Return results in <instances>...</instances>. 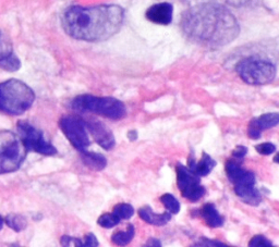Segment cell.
<instances>
[{"label": "cell", "instance_id": "6da1fadb", "mask_svg": "<svg viewBox=\"0 0 279 247\" xmlns=\"http://www.w3.org/2000/svg\"><path fill=\"white\" fill-rule=\"evenodd\" d=\"M181 29L191 41L207 48H221L237 39L240 25L229 10L218 3H201L182 14Z\"/></svg>", "mask_w": 279, "mask_h": 247}, {"label": "cell", "instance_id": "5b68a950", "mask_svg": "<svg viewBox=\"0 0 279 247\" xmlns=\"http://www.w3.org/2000/svg\"><path fill=\"white\" fill-rule=\"evenodd\" d=\"M28 149L11 131H0V174L17 171L23 164Z\"/></svg>", "mask_w": 279, "mask_h": 247}, {"label": "cell", "instance_id": "3957f363", "mask_svg": "<svg viewBox=\"0 0 279 247\" xmlns=\"http://www.w3.org/2000/svg\"><path fill=\"white\" fill-rule=\"evenodd\" d=\"M34 101V90L22 81L11 79L0 83V112L10 116L23 115Z\"/></svg>", "mask_w": 279, "mask_h": 247}, {"label": "cell", "instance_id": "ffe728a7", "mask_svg": "<svg viewBox=\"0 0 279 247\" xmlns=\"http://www.w3.org/2000/svg\"><path fill=\"white\" fill-rule=\"evenodd\" d=\"M134 234H136V229H134L132 224H129L128 229L126 231H119V232H116L114 235H112L111 241L112 243L116 245L125 246L133 240Z\"/></svg>", "mask_w": 279, "mask_h": 247}, {"label": "cell", "instance_id": "44dd1931", "mask_svg": "<svg viewBox=\"0 0 279 247\" xmlns=\"http://www.w3.org/2000/svg\"><path fill=\"white\" fill-rule=\"evenodd\" d=\"M4 222L15 232H21V231H23L28 227V221H26L25 217L21 216V214H8L6 219H4Z\"/></svg>", "mask_w": 279, "mask_h": 247}, {"label": "cell", "instance_id": "ac0fdd59", "mask_svg": "<svg viewBox=\"0 0 279 247\" xmlns=\"http://www.w3.org/2000/svg\"><path fill=\"white\" fill-rule=\"evenodd\" d=\"M235 195H237L243 203L251 206H257L262 201V196L259 190L255 189L254 185H243L233 186Z\"/></svg>", "mask_w": 279, "mask_h": 247}, {"label": "cell", "instance_id": "83f0119b", "mask_svg": "<svg viewBox=\"0 0 279 247\" xmlns=\"http://www.w3.org/2000/svg\"><path fill=\"white\" fill-rule=\"evenodd\" d=\"M98 246V241L93 233H89L81 239V247H95Z\"/></svg>", "mask_w": 279, "mask_h": 247}, {"label": "cell", "instance_id": "e0dca14e", "mask_svg": "<svg viewBox=\"0 0 279 247\" xmlns=\"http://www.w3.org/2000/svg\"><path fill=\"white\" fill-rule=\"evenodd\" d=\"M200 216L204 219V221L211 228H219L224 224V218L218 212L215 205L212 203L204 204L202 208L198 210Z\"/></svg>", "mask_w": 279, "mask_h": 247}, {"label": "cell", "instance_id": "ba28073f", "mask_svg": "<svg viewBox=\"0 0 279 247\" xmlns=\"http://www.w3.org/2000/svg\"><path fill=\"white\" fill-rule=\"evenodd\" d=\"M59 126H60V130L68 138V141L79 152L87 150V148L90 146L91 142L87 123L82 118H79L77 116L62 117L60 121H59Z\"/></svg>", "mask_w": 279, "mask_h": 247}, {"label": "cell", "instance_id": "4dcf8cb0", "mask_svg": "<svg viewBox=\"0 0 279 247\" xmlns=\"http://www.w3.org/2000/svg\"><path fill=\"white\" fill-rule=\"evenodd\" d=\"M144 246H146V247H160L162 246V243H160V242L157 240V239H153V238H151V239H148L147 240V242L145 244H144Z\"/></svg>", "mask_w": 279, "mask_h": 247}, {"label": "cell", "instance_id": "7a4b0ae2", "mask_svg": "<svg viewBox=\"0 0 279 247\" xmlns=\"http://www.w3.org/2000/svg\"><path fill=\"white\" fill-rule=\"evenodd\" d=\"M125 10L117 4H100L94 7L73 6L61 15L64 32L74 40L103 41L120 31Z\"/></svg>", "mask_w": 279, "mask_h": 247}, {"label": "cell", "instance_id": "7c38bea8", "mask_svg": "<svg viewBox=\"0 0 279 247\" xmlns=\"http://www.w3.org/2000/svg\"><path fill=\"white\" fill-rule=\"evenodd\" d=\"M20 68L21 61L13 53L11 42L0 31V69L8 72H15Z\"/></svg>", "mask_w": 279, "mask_h": 247}, {"label": "cell", "instance_id": "d6986e66", "mask_svg": "<svg viewBox=\"0 0 279 247\" xmlns=\"http://www.w3.org/2000/svg\"><path fill=\"white\" fill-rule=\"evenodd\" d=\"M80 153H81V159L83 164L90 169L94 171H101L106 168L107 159L103 155L87 152V150H83V152Z\"/></svg>", "mask_w": 279, "mask_h": 247}, {"label": "cell", "instance_id": "52a82bcc", "mask_svg": "<svg viewBox=\"0 0 279 247\" xmlns=\"http://www.w3.org/2000/svg\"><path fill=\"white\" fill-rule=\"evenodd\" d=\"M18 134L28 152H34L44 156H53L57 149L52 144L47 142L44 134L28 121H19L17 123Z\"/></svg>", "mask_w": 279, "mask_h": 247}, {"label": "cell", "instance_id": "f546056e", "mask_svg": "<svg viewBox=\"0 0 279 247\" xmlns=\"http://www.w3.org/2000/svg\"><path fill=\"white\" fill-rule=\"evenodd\" d=\"M246 153H248V148H246L245 146H242V145H239V146H237L233 149L232 156L235 159H242L246 155Z\"/></svg>", "mask_w": 279, "mask_h": 247}, {"label": "cell", "instance_id": "5bb4252c", "mask_svg": "<svg viewBox=\"0 0 279 247\" xmlns=\"http://www.w3.org/2000/svg\"><path fill=\"white\" fill-rule=\"evenodd\" d=\"M174 7L169 2H160L149 7L146 10L145 17L148 21L159 25H168L173 21Z\"/></svg>", "mask_w": 279, "mask_h": 247}, {"label": "cell", "instance_id": "cb8c5ba5", "mask_svg": "<svg viewBox=\"0 0 279 247\" xmlns=\"http://www.w3.org/2000/svg\"><path fill=\"white\" fill-rule=\"evenodd\" d=\"M115 214H117L121 220H128L132 218L134 214V208L130 205V204H118L114 207V210H112Z\"/></svg>", "mask_w": 279, "mask_h": 247}, {"label": "cell", "instance_id": "8fae6325", "mask_svg": "<svg viewBox=\"0 0 279 247\" xmlns=\"http://www.w3.org/2000/svg\"><path fill=\"white\" fill-rule=\"evenodd\" d=\"M226 174L233 186L255 185V175L251 171L244 170L241 165L234 160H228L226 164Z\"/></svg>", "mask_w": 279, "mask_h": 247}, {"label": "cell", "instance_id": "30bf717a", "mask_svg": "<svg viewBox=\"0 0 279 247\" xmlns=\"http://www.w3.org/2000/svg\"><path fill=\"white\" fill-rule=\"evenodd\" d=\"M88 131L93 136L95 142L105 150H110L115 147L116 141L112 132L109 130L105 123L96 119L85 120Z\"/></svg>", "mask_w": 279, "mask_h": 247}, {"label": "cell", "instance_id": "d4e9b609", "mask_svg": "<svg viewBox=\"0 0 279 247\" xmlns=\"http://www.w3.org/2000/svg\"><path fill=\"white\" fill-rule=\"evenodd\" d=\"M249 246L250 247H271L273 246V244L270 240L265 238V236L255 235L249 242Z\"/></svg>", "mask_w": 279, "mask_h": 247}, {"label": "cell", "instance_id": "1f68e13d", "mask_svg": "<svg viewBox=\"0 0 279 247\" xmlns=\"http://www.w3.org/2000/svg\"><path fill=\"white\" fill-rule=\"evenodd\" d=\"M128 137L130 141H136V139L138 138V132L136 130H131V131H129L128 132Z\"/></svg>", "mask_w": 279, "mask_h": 247}, {"label": "cell", "instance_id": "f1b7e54d", "mask_svg": "<svg viewBox=\"0 0 279 247\" xmlns=\"http://www.w3.org/2000/svg\"><path fill=\"white\" fill-rule=\"evenodd\" d=\"M60 244L62 246H80L81 247V239H76V238H71V236L64 235L60 239Z\"/></svg>", "mask_w": 279, "mask_h": 247}, {"label": "cell", "instance_id": "4fadbf2b", "mask_svg": "<svg viewBox=\"0 0 279 247\" xmlns=\"http://www.w3.org/2000/svg\"><path fill=\"white\" fill-rule=\"evenodd\" d=\"M279 124V114L271 112V114L262 115L259 118H254L249 123L248 135L251 139H257L262 135V132L272 128Z\"/></svg>", "mask_w": 279, "mask_h": 247}, {"label": "cell", "instance_id": "7402d4cb", "mask_svg": "<svg viewBox=\"0 0 279 247\" xmlns=\"http://www.w3.org/2000/svg\"><path fill=\"white\" fill-rule=\"evenodd\" d=\"M160 202L163 203L165 208L167 209V211H169L170 213L176 214L180 211V203L174 195L168 194V193L167 194H164L160 197Z\"/></svg>", "mask_w": 279, "mask_h": 247}, {"label": "cell", "instance_id": "9c48e42d", "mask_svg": "<svg viewBox=\"0 0 279 247\" xmlns=\"http://www.w3.org/2000/svg\"><path fill=\"white\" fill-rule=\"evenodd\" d=\"M177 185L181 192V195L187 201L195 203L200 201L205 194V187L201 184L200 176L186 165L178 164L176 167Z\"/></svg>", "mask_w": 279, "mask_h": 247}, {"label": "cell", "instance_id": "603a6c76", "mask_svg": "<svg viewBox=\"0 0 279 247\" xmlns=\"http://www.w3.org/2000/svg\"><path fill=\"white\" fill-rule=\"evenodd\" d=\"M121 221V219L115 214L114 212L111 213H104L98 218L97 223L98 225H100L101 228L105 229H111L116 227L117 224H119V222Z\"/></svg>", "mask_w": 279, "mask_h": 247}, {"label": "cell", "instance_id": "484cf974", "mask_svg": "<svg viewBox=\"0 0 279 247\" xmlns=\"http://www.w3.org/2000/svg\"><path fill=\"white\" fill-rule=\"evenodd\" d=\"M255 149L259 154L263 156H268V155H272L273 153H275L276 146L272 143H263L260 145H256Z\"/></svg>", "mask_w": 279, "mask_h": 247}, {"label": "cell", "instance_id": "277c9868", "mask_svg": "<svg viewBox=\"0 0 279 247\" xmlns=\"http://www.w3.org/2000/svg\"><path fill=\"white\" fill-rule=\"evenodd\" d=\"M71 107L76 111L94 112L111 120H120L127 115L125 104L114 97H96L90 94L79 95L72 100Z\"/></svg>", "mask_w": 279, "mask_h": 247}, {"label": "cell", "instance_id": "2e32d148", "mask_svg": "<svg viewBox=\"0 0 279 247\" xmlns=\"http://www.w3.org/2000/svg\"><path fill=\"white\" fill-rule=\"evenodd\" d=\"M138 213L143 221L152 225H156V227H163V225H166L171 220V213L169 211H166L164 213H156L148 206L140 208Z\"/></svg>", "mask_w": 279, "mask_h": 247}, {"label": "cell", "instance_id": "9a60e30c", "mask_svg": "<svg viewBox=\"0 0 279 247\" xmlns=\"http://www.w3.org/2000/svg\"><path fill=\"white\" fill-rule=\"evenodd\" d=\"M187 167L198 176H206L212 172V170L216 167V161L214 160L208 154L204 153L202 158L197 161L191 157L187 160Z\"/></svg>", "mask_w": 279, "mask_h": 247}, {"label": "cell", "instance_id": "d6a6232c", "mask_svg": "<svg viewBox=\"0 0 279 247\" xmlns=\"http://www.w3.org/2000/svg\"><path fill=\"white\" fill-rule=\"evenodd\" d=\"M274 163H276L279 165V153L277 155H275V157H274Z\"/></svg>", "mask_w": 279, "mask_h": 247}, {"label": "cell", "instance_id": "836d02e7", "mask_svg": "<svg viewBox=\"0 0 279 247\" xmlns=\"http://www.w3.org/2000/svg\"><path fill=\"white\" fill-rule=\"evenodd\" d=\"M3 222H4V220L2 219L1 216H0V231H1L3 228Z\"/></svg>", "mask_w": 279, "mask_h": 247}, {"label": "cell", "instance_id": "8992f818", "mask_svg": "<svg viewBox=\"0 0 279 247\" xmlns=\"http://www.w3.org/2000/svg\"><path fill=\"white\" fill-rule=\"evenodd\" d=\"M235 70L241 80L249 85H266L276 78V67L265 59L250 57L241 60Z\"/></svg>", "mask_w": 279, "mask_h": 247}, {"label": "cell", "instance_id": "4316f807", "mask_svg": "<svg viewBox=\"0 0 279 247\" xmlns=\"http://www.w3.org/2000/svg\"><path fill=\"white\" fill-rule=\"evenodd\" d=\"M194 246H202V247H226L227 245L223 243V242L219 241H214V240H209L206 238H201L198 240L196 243L194 244Z\"/></svg>", "mask_w": 279, "mask_h": 247}]
</instances>
